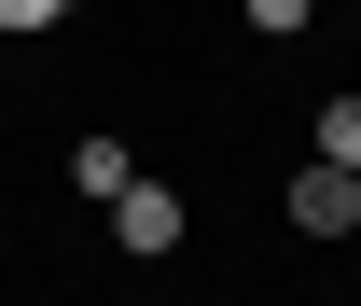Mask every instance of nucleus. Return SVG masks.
Returning a JSON list of instances; mask_svg holds the SVG:
<instances>
[{"label":"nucleus","instance_id":"f257e3e1","mask_svg":"<svg viewBox=\"0 0 361 306\" xmlns=\"http://www.w3.org/2000/svg\"><path fill=\"white\" fill-rule=\"evenodd\" d=\"M111 237H126L139 264H167V251H180V195H167V181H153V167H139L126 195H111Z\"/></svg>","mask_w":361,"mask_h":306},{"label":"nucleus","instance_id":"f03ea898","mask_svg":"<svg viewBox=\"0 0 361 306\" xmlns=\"http://www.w3.org/2000/svg\"><path fill=\"white\" fill-rule=\"evenodd\" d=\"M278 195H292V223H306V237H348V223H361V167H319V153L278 181Z\"/></svg>","mask_w":361,"mask_h":306},{"label":"nucleus","instance_id":"7ed1b4c3","mask_svg":"<svg viewBox=\"0 0 361 306\" xmlns=\"http://www.w3.org/2000/svg\"><path fill=\"white\" fill-rule=\"evenodd\" d=\"M70 181H84V195H126L139 153H126V139H70Z\"/></svg>","mask_w":361,"mask_h":306},{"label":"nucleus","instance_id":"20e7f679","mask_svg":"<svg viewBox=\"0 0 361 306\" xmlns=\"http://www.w3.org/2000/svg\"><path fill=\"white\" fill-rule=\"evenodd\" d=\"M319 167H361V98H319Z\"/></svg>","mask_w":361,"mask_h":306},{"label":"nucleus","instance_id":"39448f33","mask_svg":"<svg viewBox=\"0 0 361 306\" xmlns=\"http://www.w3.org/2000/svg\"><path fill=\"white\" fill-rule=\"evenodd\" d=\"M236 14H250L264 42H306V28H319V0H236Z\"/></svg>","mask_w":361,"mask_h":306},{"label":"nucleus","instance_id":"423d86ee","mask_svg":"<svg viewBox=\"0 0 361 306\" xmlns=\"http://www.w3.org/2000/svg\"><path fill=\"white\" fill-rule=\"evenodd\" d=\"M56 14H70V0H0V28H14V42H28V28H56Z\"/></svg>","mask_w":361,"mask_h":306}]
</instances>
